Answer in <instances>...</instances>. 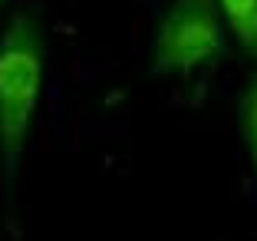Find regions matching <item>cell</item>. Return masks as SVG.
<instances>
[{
	"mask_svg": "<svg viewBox=\"0 0 257 241\" xmlns=\"http://www.w3.org/2000/svg\"><path fill=\"white\" fill-rule=\"evenodd\" d=\"M46 60L50 40L43 17L33 7L14 10L0 30V172L7 192L17 182L27 139L40 113Z\"/></svg>",
	"mask_w": 257,
	"mask_h": 241,
	"instance_id": "6da1fadb",
	"label": "cell"
},
{
	"mask_svg": "<svg viewBox=\"0 0 257 241\" xmlns=\"http://www.w3.org/2000/svg\"><path fill=\"white\" fill-rule=\"evenodd\" d=\"M227 40L214 0H172L152 30L149 66L155 76H191L224 60Z\"/></svg>",
	"mask_w": 257,
	"mask_h": 241,
	"instance_id": "7a4b0ae2",
	"label": "cell"
},
{
	"mask_svg": "<svg viewBox=\"0 0 257 241\" xmlns=\"http://www.w3.org/2000/svg\"><path fill=\"white\" fill-rule=\"evenodd\" d=\"M227 33L244 53L257 56V0H214Z\"/></svg>",
	"mask_w": 257,
	"mask_h": 241,
	"instance_id": "3957f363",
	"label": "cell"
},
{
	"mask_svg": "<svg viewBox=\"0 0 257 241\" xmlns=\"http://www.w3.org/2000/svg\"><path fill=\"white\" fill-rule=\"evenodd\" d=\"M237 132H241V145L247 155L250 175L257 182V69L244 79L241 96H237Z\"/></svg>",
	"mask_w": 257,
	"mask_h": 241,
	"instance_id": "277c9868",
	"label": "cell"
},
{
	"mask_svg": "<svg viewBox=\"0 0 257 241\" xmlns=\"http://www.w3.org/2000/svg\"><path fill=\"white\" fill-rule=\"evenodd\" d=\"M4 10H7V0H0V17H4Z\"/></svg>",
	"mask_w": 257,
	"mask_h": 241,
	"instance_id": "5b68a950",
	"label": "cell"
}]
</instances>
